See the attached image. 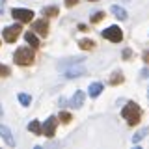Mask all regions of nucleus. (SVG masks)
<instances>
[{"label":"nucleus","instance_id":"1","mask_svg":"<svg viewBox=\"0 0 149 149\" xmlns=\"http://www.w3.org/2000/svg\"><path fill=\"white\" fill-rule=\"evenodd\" d=\"M121 116H123V119H127V125L134 127V125H138L140 119H142V110H140V106L136 102L129 101L127 104L123 106V110H121Z\"/></svg>","mask_w":149,"mask_h":149},{"label":"nucleus","instance_id":"2","mask_svg":"<svg viewBox=\"0 0 149 149\" xmlns=\"http://www.w3.org/2000/svg\"><path fill=\"white\" fill-rule=\"evenodd\" d=\"M13 60H15L17 65H32L34 60H36V54H34V50H32L30 47H21V49L15 50Z\"/></svg>","mask_w":149,"mask_h":149},{"label":"nucleus","instance_id":"3","mask_svg":"<svg viewBox=\"0 0 149 149\" xmlns=\"http://www.w3.org/2000/svg\"><path fill=\"white\" fill-rule=\"evenodd\" d=\"M102 37L104 39H108L112 41V43H119L121 39H123V32H121V28L119 26H108L106 30H102Z\"/></svg>","mask_w":149,"mask_h":149},{"label":"nucleus","instance_id":"4","mask_svg":"<svg viewBox=\"0 0 149 149\" xmlns=\"http://www.w3.org/2000/svg\"><path fill=\"white\" fill-rule=\"evenodd\" d=\"M11 17L19 22H30L32 19H34V11H32V9H24V8H13Z\"/></svg>","mask_w":149,"mask_h":149},{"label":"nucleus","instance_id":"5","mask_svg":"<svg viewBox=\"0 0 149 149\" xmlns=\"http://www.w3.org/2000/svg\"><path fill=\"white\" fill-rule=\"evenodd\" d=\"M56 127H58V118L50 116L49 119H45V123L41 125V134L47 138H52L54 132H56Z\"/></svg>","mask_w":149,"mask_h":149},{"label":"nucleus","instance_id":"6","mask_svg":"<svg viewBox=\"0 0 149 149\" xmlns=\"http://www.w3.org/2000/svg\"><path fill=\"white\" fill-rule=\"evenodd\" d=\"M21 22H17V24H11V26H8V28H4V32H2V36H4V41H8V43H13V41L17 39L19 36H21Z\"/></svg>","mask_w":149,"mask_h":149},{"label":"nucleus","instance_id":"7","mask_svg":"<svg viewBox=\"0 0 149 149\" xmlns=\"http://www.w3.org/2000/svg\"><path fill=\"white\" fill-rule=\"evenodd\" d=\"M63 74H65V78H78V77H84V74H86V69L78 67V65H73V67L63 69Z\"/></svg>","mask_w":149,"mask_h":149},{"label":"nucleus","instance_id":"8","mask_svg":"<svg viewBox=\"0 0 149 149\" xmlns=\"http://www.w3.org/2000/svg\"><path fill=\"white\" fill-rule=\"evenodd\" d=\"M32 30L36 32V34H39V36H49V22L45 21V19H39V21H36L34 22V26H32Z\"/></svg>","mask_w":149,"mask_h":149},{"label":"nucleus","instance_id":"9","mask_svg":"<svg viewBox=\"0 0 149 149\" xmlns=\"http://www.w3.org/2000/svg\"><path fill=\"white\" fill-rule=\"evenodd\" d=\"M84 99H86V93L78 90V91L71 97V101H69V106H71V108H80V106L84 104Z\"/></svg>","mask_w":149,"mask_h":149},{"label":"nucleus","instance_id":"10","mask_svg":"<svg viewBox=\"0 0 149 149\" xmlns=\"http://www.w3.org/2000/svg\"><path fill=\"white\" fill-rule=\"evenodd\" d=\"M0 136L4 138V142H6L9 147H13V146H15V138H13L11 130H9V129L6 127V125H0Z\"/></svg>","mask_w":149,"mask_h":149},{"label":"nucleus","instance_id":"11","mask_svg":"<svg viewBox=\"0 0 149 149\" xmlns=\"http://www.w3.org/2000/svg\"><path fill=\"white\" fill-rule=\"evenodd\" d=\"M102 90H104V86H102L101 82H93V84H90V88H88V95H90L91 99H97L102 93Z\"/></svg>","mask_w":149,"mask_h":149},{"label":"nucleus","instance_id":"12","mask_svg":"<svg viewBox=\"0 0 149 149\" xmlns=\"http://www.w3.org/2000/svg\"><path fill=\"white\" fill-rule=\"evenodd\" d=\"M24 39H26V43L30 45L32 49H37V47H39V39H37L36 32H26V34H24Z\"/></svg>","mask_w":149,"mask_h":149},{"label":"nucleus","instance_id":"13","mask_svg":"<svg viewBox=\"0 0 149 149\" xmlns=\"http://www.w3.org/2000/svg\"><path fill=\"white\" fill-rule=\"evenodd\" d=\"M110 11L114 13V15L118 17L119 21H127V17H129V15H127V11H125V9L121 8V6H112V8H110Z\"/></svg>","mask_w":149,"mask_h":149},{"label":"nucleus","instance_id":"14","mask_svg":"<svg viewBox=\"0 0 149 149\" xmlns=\"http://www.w3.org/2000/svg\"><path fill=\"white\" fill-rule=\"evenodd\" d=\"M82 62H84V58H71V60H67V62H60L58 67H60V69H67V67L78 65V63H82Z\"/></svg>","mask_w":149,"mask_h":149},{"label":"nucleus","instance_id":"15","mask_svg":"<svg viewBox=\"0 0 149 149\" xmlns=\"http://www.w3.org/2000/svg\"><path fill=\"white\" fill-rule=\"evenodd\" d=\"M147 134H149V127H143V129H140L138 132H136V134L132 136V143H140V142H142L143 138L147 136Z\"/></svg>","mask_w":149,"mask_h":149},{"label":"nucleus","instance_id":"16","mask_svg":"<svg viewBox=\"0 0 149 149\" xmlns=\"http://www.w3.org/2000/svg\"><path fill=\"white\" fill-rule=\"evenodd\" d=\"M78 47H80L82 50H91L93 47H95V41L93 39H80L78 41Z\"/></svg>","mask_w":149,"mask_h":149},{"label":"nucleus","instance_id":"17","mask_svg":"<svg viewBox=\"0 0 149 149\" xmlns=\"http://www.w3.org/2000/svg\"><path fill=\"white\" fill-rule=\"evenodd\" d=\"M60 13V9L56 8V6H47V8H43V15H47V17H56Z\"/></svg>","mask_w":149,"mask_h":149},{"label":"nucleus","instance_id":"18","mask_svg":"<svg viewBox=\"0 0 149 149\" xmlns=\"http://www.w3.org/2000/svg\"><path fill=\"white\" fill-rule=\"evenodd\" d=\"M17 99H19V102H21L22 106H30V102H32V97L28 95V93H19Z\"/></svg>","mask_w":149,"mask_h":149},{"label":"nucleus","instance_id":"19","mask_svg":"<svg viewBox=\"0 0 149 149\" xmlns=\"http://www.w3.org/2000/svg\"><path fill=\"white\" fill-rule=\"evenodd\" d=\"M28 130H30V132H34V134H41V125H39V121H30V123H28Z\"/></svg>","mask_w":149,"mask_h":149},{"label":"nucleus","instance_id":"20","mask_svg":"<svg viewBox=\"0 0 149 149\" xmlns=\"http://www.w3.org/2000/svg\"><path fill=\"white\" fill-rule=\"evenodd\" d=\"M121 82H123V74L116 71V73L110 77V84H112V86H118V84H121Z\"/></svg>","mask_w":149,"mask_h":149},{"label":"nucleus","instance_id":"21","mask_svg":"<svg viewBox=\"0 0 149 149\" xmlns=\"http://www.w3.org/2000/svg\"><path fill=\"white\" fill-rule=\"evenodd\" d=\"M58 119L62 121V123H69L73 118H71V114H69V112H60V118Z\"/></svg>","mask_w":149,"mask_h":149},{"label":"nucleus","instance_id":"22","mask_svg":"<svg viewBox=\"0 0 149 149\" xmlns=\"http://www.w3.org/2000/svg\"><path fill=\"white\" fill-rule=\"evenodd\" d=\"M102 19H104V13H102V11H97V13H93V15H91V22L95 24V22H101Z\"/></svg>","mask_w":149,"mask_h":149},{"label":"nucleus","instance_id":"23","mask_svg":"<svg viewBox=\"0 0 149 149\" xmlns=\"http://www.w3.org/2000/svg\"><path fill=\"white\" fill-rule=\"evenodd\" d=\"M8 74H9V67L4 65V63H0V77H8Z\"/></svg>","mask_w":149,"mask_h":149},{"label":"nucleus","instance_id":"24","mask_svg":"<svg viewBox=\"0 0 149 149\" xmlns=\"http://www.w3.org/2000/svg\"><path fill=\"white\" fill-rule=\"evenodd\" d=\"M130 56H132V50H130V49H125V50H123V58H125V60H129Z\"/></svg>","mask_w":149,"mask_h":149},{"label":"nucleus","instance_id":"25","mask_svg":"<svg viewBox=\"0 0 149 149\" xmlns=\"http://www.w3.org/2000/svg\"><path fill=\"white\" fill-rule=\"evenodd\" d=\"M78 4V0H65V6L67 8H73V6H77Z\"/></svg>","mask_w":149,"mask_h":149},{"label":"nucleus","instance_id":"26","mask_svg":"<svg viewBox=\"0 0 149 149\" xmlns=\"http://www.w3.org/2000/svg\"><path fill=\"white\" fill-rule=\"evenodd\" d=\"M142 58H143V62H146V63H149V50H143Z\"/></svg>","mask_w":149,"mask_h":149},{"label":"nucleus","instance_id":"27","mask_svg":"<svg viewBox=\"0 0 149 149\" xmlns=\"http://www.w3.org/2000/svg\"><path fill=\"white\" fill-rule=\"evenodd\" d=\"M78 30H80V32H88V26L86 24H78Z\"/></svg>","mask_w":149,"mask_h":149},{"label":"nucleus","instance_id":"28","mask_svg":"<svg viewBox=\"0 0 149 149\" xmlns=\"http://www.w3.org/2000/svg\"><path fill=\"white\" fill-rule=\"evenodd\" d=\"M88 2H97V0H88Z\"/></svg>","mask_w":149,"mask_h":149},{"label":"nucleus","instance_id":"29","mask_svg":"<svg viewBox=\"0 0 149 149\" xmlns=\"http://www.w3.org/2000/svg\"><path fill=\"white\" fill-rule=\"evenodd\" d=\"M125 2H129V0H125Z\"/></svg>","mask_w":149,"mask_h":149}]
</instances>
